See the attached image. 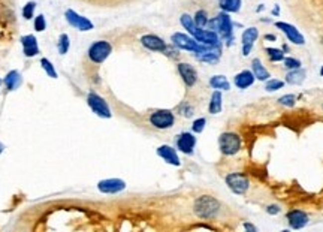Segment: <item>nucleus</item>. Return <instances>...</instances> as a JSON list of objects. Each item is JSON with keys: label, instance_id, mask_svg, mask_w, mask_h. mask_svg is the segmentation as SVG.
<instances>
[{"label": "nucleus", "instance_id": "f257e3e1", "mask_svg": "<svg viewBox=\"0 0 323 232\" xmlns=\"http://www.w3.org/2000/svg\"><path fill=\"white\" fill-rule=\"evenodd\" d=\"M171 41H172V45L177 47L178 50L190 51V53H193L195 56L202 54V53H207V51H211L213 48H215V47L202 45V44H199L193 36L186 35V33H180V32L174 33V35L171 36ZM217 47H218V45H217Z\"/></svg>", "mask_w": 323, "mask_h": 232}, {"label": "nucleus", "instance_id": "f03ea898", "mask_svg": "<svg viewBox=\"0 0 323 232\" xmlns=\"http://www.w3.org/2000/svg\"><path fill=\"white\" fill-rule=\"evenodd\" d=\"M193 210H195V214L201 219H213L220 211V202L213 196L204 195L195 201Z\"/></svg>", "mask_w": 323, "mask_h": 232}, {"label": "nucleus", "instance_id": "7ed1b4c3", "mask_svg": "<svg viewBox=\"0 0 323 232\" xmlns=\"http://www.w3.org/2000/svg\"><path fill=\"white\" fill-rule=\"evenodd\" d=\"M215 23H217V33L220 36V39L226 41V45H232L233 41V23L232 18L227 12H218L215 17Z\"/></svg>", "mask_w": 323, "mask_h": 232}, {"label": "nucleus", "instance_id": "20e7f679", "mask_svg": "<svg viewBox=\"0 0 323 232\" xmlns=\"http://www.w3.org/2000/svg\"><path fill=\"white\" fill-rule=\"evenodd\" d=\"M111 53H112V45L108 41H96L89 47L87 56L90 62H93L95 65H101L111 56Z\"/></svg>", "mask_w": 323, "mask_h": 232}, {"label": "nucleus", "instance_id": "39448f33", "mask_svg": "<svg viewBox=\"0 0 323 232\" xmlns=\"http://www.w3.org/2000/svg\"><path fill=\"white\" fill-rule=\"evenodd\" d=\"M218 147L224 156H233L241 150V138L233 132H224L218 138Z\"/></svg>", "mask_w": 323, "mask_h": 232}, {"label": "nucleus", "instance_id": "423d86ee", "mask_svg": "<svg viewBox=\"0 0 323 232\" xmlns=\"http://www.w3.org/2000/svg\"><path fill=\"white\" fill-rule=\"evenodd\" d=\"M150 123L160 130L171 129L175 123V116L171 110H156L150 114Z\"/></svg>", "mask_w": 323, "mask_h": 232}, {"label": "nucleus", "instance_id": "0eeeda50", "mask_svg": "<svg viewBox=\"0 0 323 232\" xmlns=\"http://www.w3.org/2000/svg\"><path fill=\"white\" fill-rule=\"evenodd\" d=\"M87 104H89L90 110H92L96 116H99V117H102V118H109V117L112 116L111 108H109V105L107 104V101H105L102 96H99L98 93H95V92L89 93V96H87Z\"/></svg>", "mask_w": 323, "mask_h": 232}, {"label": "nucleus", "instance_id": "6e6552de", "mask_svg": "<svg viewBox=\"0 0 323 232\" xmlns=\"http://www.w3.org/2000/svg\"><path fill=\"white\" fill-rule=\"evenodd\" d=\"M226 184L227 187L236 193V195H245L248 187H250V181L248 178L241 174V172H232V174H227L226 175Z\"/></svg>", "mask_w": 323, "mask_h": 232}, {"label": "nucleus", "instance_id": "1a4fd4ad", "mask_svg": "<svg viewBox=\"0 0 323 232\" xmlns=\"http://www.w3.org/2000/svg\"><path fill=\"white\" fill-rule=\"evenodd\" d=\"M275 27L284 33V36L287 38L289 42L295 44V45H304L305 44V39L302 36V33L293 26V24H289L286 21H275Z\"/></svg>", "mask_w": 323, "mask_h": 232}, {"label": "nucleus", "instance_id": "9d476101", "mask_svg": "<svg viewBox=\"0 0 323 232\" xmlns=\"http://www.w3.org/2000/svg\"><path fill=\"white\" fill-rule=\"evenodd\" d=\"M65 18H66V21H68L72 27H75V29L80 30V32H89V30L93 29V23H92L89 18H86V17L77 14L74 9H68V11L65 12Z\"/></svg>", "mask_w": 323, "mask_h": 232}, {"label": "nucleus", "instance_id": "9b49d317", "mask_svg": "<svg viewBox=\"0 0 323 232\" xmlns=\"http://www.w3.org/2000/svg\"><path fill=\"white\" fill-rule=\"evenodd\" d=\"M141 44H142V47L144 48H147V50H150V51H156V53H165L166 51V48H168V45H166V42L160 38V36H157V35H153V33H148V35H144V36H141Z\"/></svg>", "mask_w": 323, "mask_h": 232}, {"label": "nucleus", "instance_id": "f8f14e48", "mask_svg": "<svg viewBox=\"0 0 323 232\" xmlns=\"http://www.w3.org/2000/svg\"><path fill=\"white\" fill-rule=\"evenodd\" d=\"M98 189H99L101 193L115 195V193H120L121 190L126 189V183L123 180H120V178H107V180L99 181Z\"/></svg>", "mask_w": 323, "mask_h": 232}, {"label": "nucleus", "instance_id": "ddd939ff", "mask_svg": "<svg viewBox=\"0 0 323 232\" xmlns=\"http://www.w3.org/2000/svg\"><path fill=\"white\" fill-rule=\"evenodd\" d=\"M259 38V30L256 27H247L242 35H241V47H242V54L248 56L253 50L254 42Z\"/></svg>", "mask_w": 323, "mask_h": 232}, {"label": "nucleus", "instance_id": "4468645a", "mask_svg": "<svg viewBox=\"0 0 323 232\" xmlns=\"http://www.w3.org/2000/svg\"><path fill=\"white\" fill-rule=\"evenodd\" d=\"M177 69H178L181 80L184 81V84L187 87H193L198 83V72L190 63H178Z\"/></svg>", "mask_w": 323, "mask_h": 232}, {"label": "nucleus", "instance_id": "2eb2a0df", "mask_svg": "<svg viewBox=\"0 0 323 232\" xmlns=\"http://www.w3.org/2000/svg\"><path fill=\"white\" fill-rule=\"evenodd\" d=\"M196 145V136L192 132H183L177 138V148L184 154H193Z\"/></svg>", "mask_w": 323, "mask_h": 232}, {"label": "nucleus", "instance_id": "dca6fc26", "mask_svg": "<svg viewBox=\"0 0 323 232\" xmlns=\"http://www.w3.org/2000/svg\"><path fill=\"white\" fill-rule=\"evenodd\" d=\"M287 217V222H289V226L292 229H301L304 228L307 223H308V216L307 213L301 211V210H292L286 214Z\"/></svg>", "mask_w": 323, "mask_h": 232}, {"label": "nucleus", "instance_id": "f3484780", "mask_svg": "<svg viewBox=\"0 0 323 232\" xmlns=\"http://www.w3.org/2000/svg\"><path fill=\"white\" fill-rule=\"evenodd\" d=\"M157 154L169 165H174V166H180L181 162H180V157L175 151V148H172L171 145H160L157 148Z\"/></svg>", "mask_w": 323, "mask_h": 232}, {"label": "nucleus", "instance_id": "a211bd4d", "mask_svg": "<svg viewBox=\"0 0 323 232\" xmlns=\"http://www.w3.org/2000/svg\"><path fill=\"white\" fill-rule=\"evenodd\" d=\"M21 45H23V53L26 57H33L36 54H39V47H38V41L33 35H26L21 38Z\"/></svg>", "mask_w": 323, "mask_h": 232}, {"label": "nucleus", "instance_id": "6ab92c4d", "mask_svg": "<svg viewBox=\"0 0 323 232\" xmlns=\"http://www.w3.org/2000/svg\"><path fill=\"white\" fill-rule=\"evenodd\" d=\"M254 80H256V78H254V75H253L251 71H241L239 74L235 75L233 84H235L239 90H245V89H248L250 86H253Z\"/></svg>", "mask_w": 323, "mask_h": 232}, {"label": "nucleus", "instance_id": "aec40b11", "mask_svg": "<svg viewBox=\"0 0 323 232\" xmlns=\"http://www.w3.org/2000/svg\"><path fill=\"white\" fill-rule=\"evenodd\" d=\"M251 72H253L254 78L259 80V81H268L269 77H271L268 69L262 65L260 59H253L251 60Z\"/></svg>", "mask_w": 323, "mask_h": 232}, {"label": "nucleus", "instance_id": "412c9836", "mask_svg": "<svg viewBox=\"0 0 323 232\" xmlns=\"http://www.w3.org/2000/svg\"><path fill=\"white\" fill-rule=\"evenodd\" d=\"M305 75H307L305 71L301 69V68L292 69V71H289L287 75H286V83H287V84H292V86H301V84L304 83V80H305Z\"/></svg>", "mask_w": 323, "mask_h": 232}, {"label": "nucleus", "instance_id": "4be33fe9", "mask_svg": "<svg viewBox=\"0 0 323 232\" xmlns=\"http://www.w3.org/2000/svg\"><path fill=\"white\" fill-rule=\"evenodd\" d=\"M218 6L223 12L235 14V12H239L242 2L241 0H218Z\"/></svg>", "mask_w": 323, "mask_h": 232}, {"label": "nucleus", "instance_id": "5701e85b", "mask_svg": "<svg viewBox=\"0 0 323 232\" xmlns=\"http://www.w3.org/2000/svg\"><path fill=\"white\" fill-rule=\"evenodd\" d=\"M3 83H5V86H6L8 90H17L20 87V84H21V75H20V72L18 71H11L5 77Z\"/></svg>", "mask_w": 323, "mask_h": 232}, {"label": "nucleus", "instance_id": "b1692460", "mask_svg": "<svg viewBox=\"0 0 323 232\" xmlns=\"http://www.w3.org/2000/svg\"><path fill=\"white\" fill-rule=\"evenodd\" d=\"M221 92L220 90H214V93L211 95V101L208 105V111L210 114H220L221 113Z\"/></svg>", "mask_w": 323, "mask_h": 232}, {"label": "nucleus", "instance_id": "393cba45", "mask_svg": "<svg viewBox=\"0 0 323 232\" xmlns=\"http://www.w3.org/2000/svg\"><path fill=\"white\" fill-rule=\"evenodd\" d=\"M210 86L215 90H220V92H226L230 89V83L227 81V78L224 75H214L210 78Z\"/></svg>", "mask_w": 323, "mask_h": 232}, {"label": "nucleus", "instance_id": "a878e982", "mask_svg": "<svg viewBox=\"0 0 323 232\" xmlns=\"http://www.w3.org/2000/svg\"><path fill=\"white\" fill-rule=\"evenodd\" d=\"M193 20H195V24L201 29H207V24H208V14L205 9H199L196 11V14L193 15Z\"/></svg>", "mask_w": 323, "mask_h": 232}, {"label": "nucleus", "instance_id": "bb28decb", "mask_svg": "<svg viewBox=\"0 0 323 232\" xmlns=\"http://www.w3.org/2000/svg\"><path fill=\"white\" fill-rule=\"evenodd\" d=\"M180 23H181V26L189 32V35H192L193 32H195V29L198 27L196 24H195V20H193V17L192 15H189V14H183L181 17H180Z\"/></svg>", "mask_w": 323, "mask_h": 232}, {"label": "nucleus", "instance_id": "cd10ccee", "mask_svg": "<svg viewBox=\"0 0 323 232\" xmlns=\"http://www.w3.org/2000/svg\"><path fill=\"white\" fill-rule=\"evenodd\" d=\"M265 53H266L268 59L271 62H274V63L284 60V51L280 50V48H265Z\"/></svg>", "mask_w": 323, "mask_h": 232}, {"label": "nucleus", "instance_id": "c85d7f7f", "mask_svg": "<svg viewBox=\"0 0 323 232\" xmlns=\"http://www.w3.org/2000/svg\"><path fill=\"white\" fill-rule=\"evenodd\" d=\"M69 47H71V41H69V36L66 33H62L59 41H57V50L60 54H66L69 51Z\"/></svg>", "mask_w": 323, "mask_h": 232}, {"label": "nucleus", "instance_id": "c756f323", "mask_svg": "<svg viewBox=\"0 0 323 232\" xmlns=\"http://www.w3.org/2000/svg\"><path fill=\"white\" fill-rule=\"evenodd\" d=\"M284 87V81L281 80H275V78H269L266 83H265V90L266 92H277L280 89Z\"/></svg>", "mask_w": 323, "mask_h": 232}, {"label": "nucleus", "instance_id": "7c9ffc66", "mask_svg": "<svg viewBox=\"0 0 323 232\" xmlns=\"http://www.w3.org/2000/svg\"><path fill=\"white\" fill-rule=\"evenodd\" d=\"M41 66H42V69L45 71V74H47L50 78H57V72H56V69H54V65H53L48 59H42V60H41Z\"/></svg>", "mask_w": 323, "mask_h": 232}, {"label": "nucleus", "instance_id": "2f4dec72", "mask_svg": "<svg viewBox=\"0 0 323 232\" xmlns=\"http://www.w3.org/2000/svg\"><path fill=\"white\" fill-rule=\"evenodd\" d=\"M35 9H36V3L35 2H29L24 5L23 8V17L26 20H32L33 18V14H35Z\"/></svg>", "mask_w": 323, "mask_h": 232}, {"label": "nucleus", "instance_id": "473e14b6", "mask_svg": "<svg viewBox=\"0 0 323 232\" xmlns=\"http://www.w3.org/2000/svg\"><path fill=\"white\" fill-rule=\"evenodd\" d=\"M283 63H284V68L289 69V71L298 69V68H301V65H302L298 59H293V57H284Z\"/></svg>", "mask_w": 323, "mask_h": 232}, {"label": "nucleus", "instance_id": "72a5a7b5", "mask_svg": "<svg viewBox=\"0 0 323 232\" xmlns=\"http://www.w3.org/2000/svg\"><path fill=\"white\" fill-rule=\"evenodd\" d=\"M296 102V96L295 95H284L278 99V104L283 107H293Z\"/></svg>", "mask_w": 323, "mask_h": 232}, {"label": "nucleus", "instance_id": "f704fd0d", "mask_svg": "<svg viewBox=\"0 0 323 232\" xmlns=\"http://www.w3.org/2000/svg\"><path fill=\"white\" fill-rule=\"evenodd\" d=\"M33 26H35V30L36 32H44L47 29V21H45V17L44 15H38L33 21Z\"/></svg>", "mask_w": 323, "mask_h": 232}, {"label": "nucleus", "instance_id": "c9c22d12", "mask_svg": "<svg viewBox=\"0 0 323 232\" xmlns=\"http://www.w3.org/2000/svg\"><path fill=\"white\" fill-rule=\"evenodd\" d=\"M205 124H207V120H205L204 117L196 118V120L193 121V124H192V130H193L195 133H201V132L205 129Z\"/></svg>", "mask_w": 323, "mask_h": 232}, {"label": "nucleus", "instance_id": "e433bc0d", "mask_svg": "<svg viewBox=\"0 0 323 232\" xmlns=\"http://www.w3.org/2000/svg\"><path fill=\"white\" fill-rule=\"evenodd\" d=\"M178 110H180V114L181 116H184V117H192L193 116V107L192 105H189L187 102H184V104H181L180 107H178Z\"/></svg>", "mask_w": 323, "mask_h": 232}, {"label": "nucleus", "instance_id": "4c0bfd02", "mask_svg": "<svg viewBox=\"0 0 323 232\" xmlns=\"http://www.w3.org/2000/svg\"><path fill=\"white\" fill-rule=\"evenodd\" d=\"M281 211V208H280V205H275V204H272V205H269L268 208H266V213L268 214H278Z\"/></svg>", "mask_w": 323, "mask_h": 232}, {"label": "nucleus", "instance_id": "58836bf2", "mask_svg": "<svg viewBox=\"0 0 323 232\" xmlns=\"http://www.w3.org/2000/svg\"><path fill=\"white\" fill-rule=\"evenodd\" d=\"M263 39H265V41H269V42H274V41H277V36H275V35H265Z\"/></svg>", "mask_w": 323, "mask_h": 232}, {"label": "nucleus", "instance_id": "ea45409f", "mask_svg": "<svg viewBox=\"0 0 323 232\" xmlns=\"http://www.w3.org/2000/svg\"><path fill=\"white\" fill-rule=\"evenodd\" d=\"M244 228H245L247 231H253V232H254V231H257V229H256V226H253V225H250V223H245V225H244Z\"/></svg>", "mask_w": 323, "mask_h": 232}, {"label": "nucleus", "instance_id": "a19ab883", "mask_svg": "<svg viewBox=\"0 0 323 232\" xmlns=\"http://www.w3.org/2000/svg\"><path fill=\"white\" fill-rule=\"evenodd\" d=\"M278 14H280V8L275 5V6H274V9H272V15L275 17V15H278Z\"/></svg>", "mask_w": 323, "mask_h": 232}, {"label": "nucleus", "instance_id": "79ce46f5", "mask_svg": "<svg viewBox=\"0 0 323 232\" xmlns=\"http://www.w3.org/2000/svg\"><path fill=\"white\" fill-rule=\"evenodd\" d=\"M2 151H3V145H2V144H0V153H2Z\"/></svg>", "mask_w": 323, "mask_h": 232}, {"label": "nucleus", "instance_id": "37998d69", "mask_svg": "<svg viewBox=\"0 0 323 232\" xmlns=\"http://www.w3.org/2000/svg\"><path fill=\"white\" fill-rule=\"evenodd\" d=\"M320 75L323 77V66H322V69H320Z\"/></svg>", "mask_w": 323, "mask_h": 232}, {"label": "nucleus", "instance_id": "c03bdc74", "mask_svg": "<svg viewBox=\"0 0 323 232\" xmlns=\"http://www.w3.org/2000/svg\"><path fill=\"white\" fill-rule=\"evenodd\" d=\"M0 84H2V80H0Z\"/></svg>", "mask_w": 323, "mask_h": 232}]
</instances>
